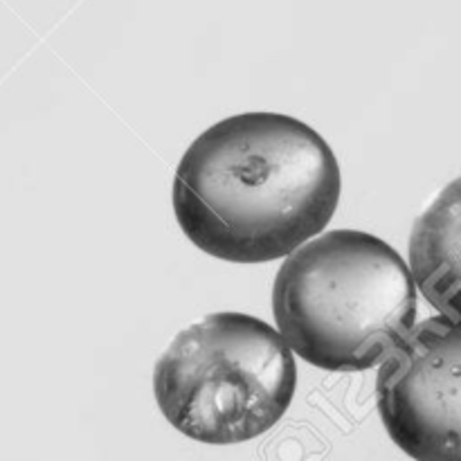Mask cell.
I'll use <instances>...</instances> for the list:
<instances>
[{
  "label": "cell",
  "mask_w": 461,
  "mask_h": 461,
  "mask_svg": "<svg viewBox=\"0 0 461 461\" xmlns=\"http://www.w3.org/2000/svg\"><path fill=\"white\" fill-rule=\"evenodd\" d=\"M342 176L327 140L282 113H241L198 135L174 178L185 237L230 264L284 259L336 214Z\"/></svg>",
  "instance_id": "obj_1"
},
{
  "label": "cell",
  "mask_w": 461,
  "mask_h": 461,
  "mask_svg": "<svg viewBox=\"0 0 461 461\" xmlns=\"http://www.w3.org/2000/svg\"><path fill=\"white\" fill-rule=\"evenodd\" d=\"M273 315L304 363L365 372L385 363L414 329L417 284L390 243L360 230H333L284 259Z\"/></svg>",
  "instance_id": "obj_2"
},
{
  "label": "cell",
  "mask_w": 461,
  "mask_h": 461,
  "mask_svg": "<svg viewBox=\"0 0 461 461\" xmlns=\"http://www.w3.org/2000/svg\"><path fill=\"white\" fill-rule=\"evenodd\" d=\"M297 367L277 329L246 313H212L183 329L153 369L162 417L194 441L243 444L291 408Z\"/></svg>",
  "instance_id": "obj_3"
},
{
  "label": "cell",
  "mask_w": 461,
  "mask_h": 461,
  "mask_svg": "<svg viewBox=\"0 0 461 461\" xmlns=\"http://www.w3.org/2000/svg\"><path fill=\"white\" fill-rule=\"evenodd\" d=\"M376 405L390 439L414 461H461V318L435 315L381 365Z\"/></svg>",
  "instance_id": "obj_4"
},
{
  "label": "cell",
  "mask_w": 461,
  "mask_h": 461,
  "mask_svg": "<svg viewBox=\"0 0 461 461\" xmlns=\"http://www.w3.org/2000/svg\"><path fill=\"white\" fill-rule=\"evenodd\" d=\"M410 270L441 315L461 318V178L419 214L410 234Z\"/></svg>",
  "instance_id": "obj_5"
}]
</instances>
